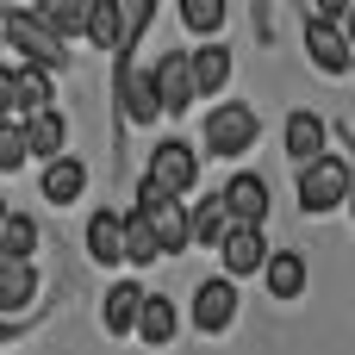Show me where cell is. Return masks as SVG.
I'll return each instance as SVG.
<instances>
[{"label":"cell","mask_w":355,"mask_h":355,"mask_svg":"<svg viewBox=\"0 0 355 355\" xmlns=\"http://www.w3.org/2000/svg\"><path fill=\"white\" fill-rule=\"evenodd\" d=\"M324 137H331V131H324V119H318V112H306V106H300V112H287V131H281V144H287V156H293L300 168L324 156Z\"/></svg>","instance_id":"5bb4252c"},{"label":"cell","mask_w":355,"mask_h":355,"mask_svg":"<svg viewBox=\"0 0 355 355\" xmlns=\"http://www.w3.org/2000/svg\"><path fill=\"white\" fill-rule=\"evenodd\" d=\"M0 119H12V62H0Z\"/></svg>","instance_id":"f1b7e54d"},{"label":"cell","mask_w":355,"mask_h":355,"mask_svg":"<svg viewBox=\"0 0 355 355\" xmlns=\"http://www.w3.org/2000/svg\"><path fill=\"white\" fill-rule=\"evenodd\" d=\"M44 200L50 206H69V200H81L87 193V162L81 156H56V162H44Z\"/></svg>","instance_id":"9a60e30c"},{"label":"cell","mask_w":355,"mask_h":355,"mask_svg":"<svg viewBox=\"0 0 355 355\" xmlns=\"http://www.w3.org/2000/svg\"><path fill=\"white\" fill-rule=\"evenodd\" d=\"M218 262H225V275H231V281L262 275V262H268V237H262V225H231V231H225V243H218Z\"/></svg>","instance_id":"9c48e42d"},{"label":"cell","mask_w":355,"mask_h":355,"mask_svg":"<svg viewBox=\"0 0 355 355\" xmlns=\"http://www.w3.org/2000/svg\"><path fill=\"white\" fill-rule=\"evenodd\" d=\"M156 256H162V243H156L150 218H144V212L131 206V212H125V262H131V268H150Z\"/></svg>","instance_id":"d4e9b609"},{"label":"cell","mask_w":355,"mask_h":355,"mask_svg":"<svg viewBox=\"0 0 355 355\" xmlns=\"http://www.w3.org/2000/svg\"><path fill=\"white\" fill-rule=\"evenodd\" d=\"M175 12H181V25L193 31V37H218L225 31V0H175Z\"/></svg>","instance_id":"4316f807"},{"label":"cell","mask_w":355,"mask_h":355,"mask_svg":"<svg viewBox=\"0 0 355 355\" xmlns=\"http://www.w3.org/2000/svg\"><path fill=\"white\" fill-rule=\"evenodd\" d=\"M87 256L100 268H119L125 262V212H94L87 218Z\"/></svg>","instance_id":"2e32d148"},{"label":"cell","mask_w":355,"mask_h":355,"mask_svg":"<svg viewBox=\"0 0 355 355\" xmlns=\"http://www.w3.org/2000/svg\"><path fill=\"white\" fill-rule=\"evenodd\" d=\"M175 300H162V293H144V312H137V337L150 343V349H168L175 343Z\"/></svg>","instance_id":"d6986e66"},{"label":"cell","mask_w":355,"mask_h":355,"mask_svg":"<svg viewBox=\"0 0 355 355\" xmlns=\"http://www.w3.org/2000/svg\"><path fill=\"white\" fill-rule=\"evenodd\" d=\"M137 312H144V287H137V281H119V287L106 293V306H100V318H106L112 337L137 331Z\"/></svg>","instance_id":"603a6c76"},{"label":"cell","mask_w":355,"mask_h":355,"mask_svg":"<svg viewBox=\"0 0 355 355\" xmlns=\"http://www.w3.org/2000/svg\"><path fill=\"white\" fill-rule=\"evenodd\" d=\"M112 12H119V56H131L137 50V37L150 31V12H156V0H106Z\"/></svg>","instance_id":"484cf974"},{"label":"cell","mask_w":355,"mask_h":355,"mask_svg":"<svg viewBox=\"0 0 355 355\" xmlns=\"http://www.w3.org/2000/svg\"><path fill=\"white\" fill-rule=\"evenodd\" d=\"M37 300V268L31 262H0V318L25 312Z\"/></svg>","instance_id":"ffe728a7"},{"label":"cell","mask_w":355,"mask_h":355,"mask_svg":"<svg viewBox=\"0 0 355 355\" xmlns=\"http://www.w3.org/2000/svg\"><path fill=\"white\" fill-rule=\"evenodd\" d=\"M0 50H6V37H0Z\"/></svg>","instance_id":"836d02e7"},{"label":"cell","mask_w":355,"mask_h":355,"mask_svg":"<svg viewBox=\"0 0 355 355\" xmlns=\"http://www.w3.org/2000/svg\"><path fill=\"white\" fill-rule=\"evenodd\" d=\"M187 231H193V243H200V250H218V243H225V231H231L225 200H218V193H206L200 206H187Z\"/></svg>","instance_id":"e0dca14e"},{"label":"cell","mask_w":355,"mask_h":355,"mask_svg":"<svg viewBox=\"0 0 355 355\" xmlns=\"http://www.w3.org/2000/svg\"><path fill=\"white\" fill-rule=\"evenodd\" d=\"M343 31H349V44H355V6H349V19H343Z\"/></svg>","instance_id":"4dcf8cb0"},{"label":"cell","mask_w":355,"mask_h":355,"mask_svg":"<svg viewBox=\"0 0 355 355\" xmlns=\"http://www.w3.org/2000/svg\"><path fill=\"white\" fill-rule=\"evenodd\" d=\"M262 275H268V293H275V300H300V293H306V256H300V250H275V256L262 262Z\"/></svg>","instance_id":"ac0fdd59"},{"label":"cell","mask_w":355,"mask_h":355,"mask_svg":"<svg viewBox=\"0 0 355 355\" xmlns=\"http://www.w3.org/2000/svg\"><path fill=\"white\" fill-rule=\"evenodd\" d=\"M225 81H231V50H225L218 37H206V44L193 50V87H200V94H225Z\"/></svg>","instance_id":"7402d4cb"},{"label":"cell","mask_w":355,"mask_h":355,"mask_svg":"<svg viewBox=\"0 0 355 355\" xmlns=\"http://www.w3.org/2000/svg\"><path fill=\"white\" fill-rule=\"evenodd\" d=\"M355 187V168L343 162V156H318V162H306L300 168V212H337L343 200H349Z\"/></svg>","instance_id":"3957f363"},{"label":"cell","mask_w":355,"mask_h":355,"mask_svg":"<svg viewBox=\"0 0 355 355\" xmlns=\"http://www.w3.org/2000/svg\"><path fill=\"white\" fill-rule=\"evenodd\" d=\"M112 100L131 125H156L162 119V94H156V69H144L137 56H119V75H112Z\"/></svg>","instance_id":"277c9868"},{"label":"cell","mask_w":355,"mask_h":355,"mask_svg":"<svg viewBox=\"0 0 355 355\" xmlns=\"http://www.w3.org/2000/svg\"><path fill=\"white\" fill-rule=\"evenodd\" d=\"M19 125H25V150H31V156H44V162L69 156V119H62L56 106H44V112H25Z\"/></svg>","instance_id":"4fadbf2b"},{"label":"cell","mask_w":355,"mask_h":355,"mask_svg":"<svg viewBox=\"0 0 355 355\" xmlns=\"http://www.w3.org/2000/svg\"><path fill=\"white\" fill-rule=\"evenodd\" d=\"M150 69H156V94H162V112H168V119H181V112L200 100V87H193V50H162Z\"/></svg>","instance_id":"8992f818"},{"label":"cell","mask_w":355,"mask_h":355,"mask_svg":"<svg viewBox=\"0 0 355 355\" xmlns=\"http://www.w3.org/2000/svg\"><path fill=\"white\" fill-rule=\"evenodd\" d=\"M44 106H56V75L37 62H12V119L44 112Z\"/></svg>","instance_id":"7c38bea8"},{"label":"cell","mask_w":355,"mask_h":355,"mask_svg":"<svg viewBox=\"0 0 355 355\" xmlns=\"http://www.w3.org/2000/svg\"><path fill=\"white\" fill-rule=\"evenodd\" d=\"M137 212L150 218V231H156L162 256L193 250V231H187V206H181V193H168V187H156V181L144 175V181H137Z\"/></svg>","instance_id":"7a4b0ae2"},{"label":"cell","mask_w":355,"mask_h":355,"mask_svg":"<svg viewBox=\"0 0 355 355\" xmlns=\"http://www.w3.org/2000/svg\"><path fill=\"white\" fill-rule=\"evenodd\" d=\"M306 56L324 69V75H349V62H355V44H349V31L337 25V19H306Z\"/></svg>","instance_id":"52a82bcc"},{"label":"cell","mask_w":355,"mask_h":355,"mask_svg":"<svg viewBox=\"0 0 355 355\" xmlns=\"http://www.w3.org/2000/svg\"><path fill=\"white\" fill-rule=\"evenodd\" d=\"M256 137H262V125H256V112L243 100H225V106L206 112V150L212 156H243Z\"/></svg>","instance_id":"5b68a950"},{"label":"cell","mask_w":355,"mask_h":355,"mask_svg":"<svg viewBox=\"0 0 355 355\" xmlns=\"http://www.w3.org/2000/svg\"><path fill=\"white\" fill-rule=\"evenodd\" d=\"M349 200H355V187H349Z\"/></svg>","instance_id":"d590c367"},{"label":"cell","mask_w":355,"mask_h":355,"mask_svg":"<svg viewBox=\"0 0 355 355\" xmlns=\"http://www.w3.org/2000/svg\"><path fill=\"white\" fill-rule=\"evenodd\" d=\"M94 6H100V0H37V19H44L56 37H87Z\"/></svg>","instance_id":"44dd1931"},{"label":"cell","mask_w":355,"mask_h":355,"mask_svg":"<svg viewBox=\"0 0 355 355\" xmlns=\"http://www.w3.org/2000/svg\"><path fill=\"white\" fill-rule=\"evenodd\" d=\"M218 200H225L231 225H268V206H275V200H268V181H262V175H250V168H243V175H231V181L218 187Z\"/></svg>","instance_id":"ba28073f"},{"label":"cell","mask_w":355,"mask_h":355,"mask_svg":"<svg viewBox=\"0 0 355 355\" xmlns=\"http://www.w3.org/2000/svg\"><path fill=\"white\" fill-rule=\"evenodd\" d=\"M0 6H12V0H0Z\"/></svg>","instance_id":"e575fe53"},{"label":"cell","mask_w":355,"mask_h":355,"mask_svg":"<svg viewBox=\"0 0 355 355\" xmlns=\"http://www.w3.org/2000/svg\"><path fill=\"white\" fill-rule=\"evenodd\" d=\"M231 318H237V281L225 275H212V281H200V293H193V331H206V337H218V331H231Z\"/></svg>","instance_id":"30bf717a"},{"label":"cell","mask_w":355,"mask_h":355,"mask_svg":"<svg viewBox=\"0 0 355 355\" xmlns=\"http://www.w3.org/2000/svg\"><path fill=\"white\" fill-rule=\"evenodd\" d=\"M193 175H200V156H193V144L168 137V144H156V150H150V181H156V187H168V193H187V187H193Z\"/></svg>","instance_id":"8fae6325"},{"label":"cell","mask_w":355,"mask_h":355,"mask_svg":"<svg viewBox=\"0 0 355 355\" xmlns=\"http://www.w3.org/2000/svg\"><path fill=\"white\" fill-rule=\"evenodd\" d=\"M37 218H25V212H12L6 225H0V262H31L37 256Z\"/></svg>","instance_id":"cb8c5ba5"},{"label":"cell","mask_w":355,"mask_h":355,"mask_svg":"<svg viewBox=\"0 0 355 355\" xmlns=\"http://www.w3.org/2000/svg\"><path fill=\"white\" fill-rule=\"evenodd\" d=\"M0 37L19 50V62H37V69H50V75H62L69 69V37H56L44 19H37V6H6L0 12Z\"/></svg>","instance_id":"6da1fadb"},{"label":"cell","mask_w":355,"mask_h":355,"mask_svg":"<svg viewBox=\"0 0 355 355\" xmlns=\"http://www.w3.org/2000/svg\"><path fill=\"white\" fill-rule=\"evenodd\" d=\"M31 162V150H25V125L19 119H0V175H19Z\"/></svg>","instance_id":"83f0119b"},{"label":"cell","mask_w":355,"mask_h":355,"mask_svg":"<svg viewBox=\"0 0 355 355\" xmlns=\"http://www.w3.org/2000/svg\"><path fill=\"white\" fill-rule=\"evenodd\" d=\"M6 218H12V206H6V200H0V225H6Z\"/></svg>","instance_id":"1f68e13d"},{"label":"cell","mask_w":355,"mask_h":355,"mask_svg":"<svg viewBox=\"0 0 355 355\" xmlns=\"http://www.w3.org/2000/svg\"><path fill=\"white\" fill-rule=\"evenodd\" d=\"M6 337H12V331H6V324H0V343H6Z\"/></svg>","instance_id":"d6a6232c"},{"label":"cell","mask_w":355,"mask_h":355,"mask_svg":"<svg viewBox=\"0 0 355 355\" xmlns=\"http://www.w3.org/2000/svg\"><path fill=\"white\" fill-rule=\"evenodd\" d=\"M349 6H355V0H318V19H337V25H343Z\"/></svg>","instance_id":"f546056e"}]
</instances>
